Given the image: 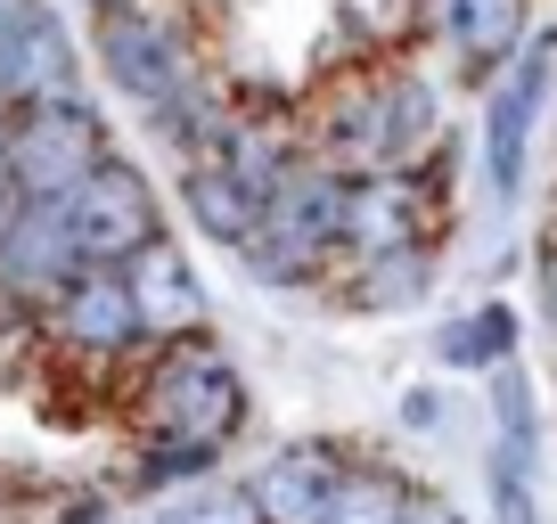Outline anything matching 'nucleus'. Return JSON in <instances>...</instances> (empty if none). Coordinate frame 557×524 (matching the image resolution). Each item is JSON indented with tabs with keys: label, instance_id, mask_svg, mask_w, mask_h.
<instances>
[{
	"label": "nucleus",
	"instance_id": "f257e3e1",
	"mask_svg": "<svg viewBox=\"0 0 557 524\" xmlns=\"http://www.w3.org/2000/svg\"><path fill=\"white\" fill-rule=\"evenodd\" d=\"M443 140V107H435V83L418 66H385L369 83H352L345 99L320 115L312 148L304 157L329 164L345 180H377V173H418Z\"/></svg>",
	"mask_w": 557,
	"mask_h": 524
},
{
	"label": "nucleus",
	"instance_id": "f03ea898",
	"mask_svg": "<svg viewBox=\"0 0 557 524\" xmlns=\"http://www.w3.org/2000/svg\"><path fill=\"white\" fill-rule=\"evenodd\" d=\"M246 426V377L222 352L197 345H164L139 377V435L148 451H189V459H222Z\"/></svg>",
	"mask_w": 557,
	"mask_h": 524
},
{
	"label": "nucleus",
	"instance_id": "7ed1b4c3",
	"mask_svg": "<svg viewBox=\"0 0 557 524\" xmlns=\"http://www.w3.org/2000/svg\"><path fill=\"white\" fill-rule=\"evenodd\" d=\"M90 58H99V74L139 107V115H173V107L206 83V66L189 58V41H181L148 0L99 9V17H90Z\"/></svg>",
	"mask_w": 557,
	"mask_h": 524
},
{
	"label": "nucleus",
	"instance_id": "20e7f679",
	"mask_svg": "<svg viewBox=\"0 0 557 524\" xmlns=\"http://www.w3.org/2000/svg\"><path fill=\"white\" fill-rule=\"evenodd\" d=\"M115 157L107 148V123L99 107L74 90V99H50V107H25L17 132H9V157H0V173H9V189H17V205H50V197L83 189L99 164Z\"/></svg>",
	"mask_w": 557,
	"mask_h": 524
},
{
	"label": "nucleus",
	"instance_id": "39448f33",
	"mask_svg": "<svg viewBox=\"0 0 557 524\" xmlns=\"http://www.w3.org/2000/svg\"><path fill=\"white\" fill-rule=\"evenodd\" d=\"M50 205H58V229L74 238V254H83V271H123L139 246L164 238L157 229V189H148V173L123 164V157H107L83 189L50 197Z\"/></svg>",
	"mask_w": 557,
	"mask_h": 524
},
{
	"label": "nucleus",
	"instance_id": "423d86ee",
	"mask_svg": "<svg viewBox=\"0 0 557 524\" xmlns=\"http://www.w3.org/2000/svg\"><path fill=\"white\" fill-rule=\"evenodd\" d=\"M557 90V34L524 41L517 58H508V74L484 90V180L492 197H517L524 189V164H533V132H541V107H549Z\"/></svg>",
	"mask_w": 557,
	"mask_h": 524
},
{
	"label": "nucleus",
	"instance_id": "0eeeda50",
	"mask_svg": "<svg viewBox=\"0 0 557 524\" xmlns=\"http://www.w3.org/2000/svg\"><path fill=\"white\" fill-rule=\"evenodd\" d=\"M123 287H132V312H139V345L164 352V345H197L213 320V296L206 279H197V262L181 254L173 238L139 246L132 262H123Z\"/></svg>",
	"mask_w": 557,
	"mask_h": 524
},
{
	"label": "nucleus",
	"instance_id": "6e6552de",
	"mask_svg": "<svg viewBox=\"0 0 557 524\" xmlns=\"http://www.w3.org/2000/svg\"><path fill=\"white\" fill-rule=\"evenodd\" d=\"M418 17L459 58L468 83H500L508 58L533 41V0H418Z\"/></svg>",
	"mask_w": 557,
	"mask_h": 524
},
{
	"label": "nucleus",
	"instance_id": "1a4fd4ad",
	"mask_svg": "<svg viewBox=\"0 0 557 524\" xmlns=\"http://www.w3.org/2000/svg\"><path fill=\"white\" fill-rule=\"evenodd\" d=\"M74 279H83V254L58 229V205H17L0 229V296L17 312H50Z\"/></svg>",
	"mask_w": 557,
	"mask_h": 524
},
{
	"label": "nucleus",
	"instance_id": "9d476101",
	"mask_svg": "<svg viewBox=\"0 0 557 524\" xmlns=\"http://www.w3.org/2000/svg\"><path fill=\"white\" fill-rule=\"evenodd\" d=\"M345 467L352 459L336 451V442H278V451L246 475V500H255L262 524H320L329 500H336V484H345Z\"/></svg>",
	"mask_w": 557,
	"mask_h": 524
},
{
	"label": "nucleus",
	"instance_id": "9b49d317",
	"mask_svg": "<svg viewBox=\"0 0 557 524\" xmlns=\"http://www.w3.org/2000/svg\"><path fill=\"white\" fill-rule=\"evenodd\" d=\"M83 90V58H74V34L50 17V0H41L25 25L0 34V99L17 107H50V99H74Z\"/></svg>",
	"mask_w": 557,
	"mask_h": 524
},
{
	"label": "nucleus",
	"instance_id": "f8f14e48",
	"mask_svg": "<svg viewBox=\"0 0 557 524\" xmlns=\"http://www.w3.org/2000/svg\"><path fill=\"white\" fill-rule=\"evenodd\" d=\"M401 246H435V238H426V173L352 180V205H345V271H352V262H377V254H401Z\"/></svg>",
	"mask_w": 557,
	"mask_h": 524
},
{
	"label": "nucleus",
	"instance_id": "ddd939ff",
	"mask_svg": "<svg viewBox=\"0 0 557 524\" xmlns=\"http://www.w3.org/2000/svg\"><path fill=\"white\" fill-rule=\"evenodd\" d=\"M41 328L58 336L66 352H90V361H115V352L139 345V312H132V287L123 271H83L66 296L41 312Z\"/></svg>",
	"mask_w": 557,
	"mask_h": 524
},
{
	"label": "nucleus",
	"instance_id": "4468645a",
	"mask_svg": "<svg viewBox=\"0 0 557 524\" xmlns=\"http://www.w3.org/2000/svg\"><path fill=\"white\" fill-rule=\"evenodd\" d=\"M345 205H352V180L329 173V164L296 157V173L271 189V213H262V229H278V238L312 246L320 262H345Z\"/></svg>",
	"mask_w": 557,
	"mask_h": 524
},
{
	"label": "nucleus",
	"instance_id": "2eb2a0df",
	"mask_svg": "<svg viewBox=\"0 0 557 524\" xmlns=\"http://www.w3.org/2000/svg\"><path fill=\"white\" fill-rule=\"evenodd\" d=\"M181 205H189V222L206 229L213 246H230V254H246L262 229V213H271V197L255 189V180H238L222 157L189 164V180H181Z\"/></svg>",
	"mask_w": 557,
	"mask_h": 524
},
{
	"label": "nucleus",
	"instance_id": "dca6fc26",
	"mask_svg": "<svg viewBox=\"0 0 557 524\" xmlns=\"http://www.w3.org/2000/svg\"><path fill=\"white\" fill-rule=\"evenodd\" d=\"M517 303H475L468 320H451V328L435 336V352H443V369H475V377H492V369H508L517 361Z\"/></svg>",
	"mask_w": 557,
	"mask_h": 524
},
{
	"label": "nucleus",
	"instance_id": "f3484780",
	"mask_svg": "<svg viewBox=\"0 0 557 524\" xmlns=\"http://www.w3.org/2000/svg\"><path fill=\"white\" fill-rule=\"evenodd\" d=\"M484 394H492V419H500V451H492V467L533 475V442H541V402H533V377H524V369L508 361V369H492V377H484Z\"/></svg>",
	"mask_w": 557,
	"mask_h": 524
},
{
	"label": "nucleus",
	"instance_id": "a211bd4d",
	"mask_svg": "<svg viewBox=\"0 0 557 524\" xmlns=\"http://www.w3.org/2000/svg\"><path fill=\"white\" fill-rule=\"evenodd\" d=\"M426 287H435V246H401V254L352 262V303H369V312H410Z\"/></svg>",
	"mask_w": 557,
	"mask_h": 524
},
{
	"label": "nucleus",
	"instance_id": "6ab92c4d",
	"mask_svg": "<svg viewBox=\"0 0 557 524\" xmlns=\"http://www.w3.org/2000/svg\"><path fill=\"white\" fill-rule=\"evenodd\" d=\"M410 500H418L410 475H394V467H345V484H336V500H329V516H320V524H401V516H410Z\"/></svg>",
	"mask_w": 557,
	"mask_h": 524
},
{
	"label": "nucleus",
	"instance_id": "aec40b11",
	"mask_svg": "<svg viewBox=\"0 0 557 524\" xmlns=\"http://www.w3.org/2000/svg\"><path fill=\"white\" fill-rule=\"evenodd\" d=\"M246 279L255 287H312V279H329V262L312 254V246H296V238H278V229H255V246H246Z\"/></svg>",
	"mask_w": 557,
	"mask_h": 524
},
{
	"label": "nucleus",
	"instance_id": "412c9836",
	"mask_svg": "<svg viewBox=\"0 0 557 524\" xmlns=\"http://www.w3.org/2000/svg\"><path fill=\"white\" fill-rule=\"evenodd\" d=\"M148 524H262V516H255V500H246V484H213L206 475V484L173 491Z\"/></svg>",
	"mask_w": 557,
	"mask_h": 524
},
{
	"label": "nucleus",
	"instance_id": "4be33fe9",
	"mask_svg": "<svg viewBox=\"0 0 557 524\" xmlns=\"http://www.w3.org/2000/svg\"><path fill=\"white\" fill-rule=\"evenodd\" d=\"M492 508H500V524H533V491H524V475L492 467Z\"/></svg>",
	"mask_w": 557,
	"mask_h": 524
},
{
	"label": "nucleus",
	"instance_id": "5701e85b",
	"mask_svg": "<svg viewBox=\"0 0 557 524\" xmlns=\"http://www.w3.org/2000/svg\"><path fill=\"white\" fill-rule=\"evenodd\" d=\"M401 524H459V508H451V500H435V491H418Z\"/></svg>",
	"mask_w": 557,
	"mask_h": 524
},
{
	"label": "nucleus",
	"instance_id": "b1692460",
	"mask_svg": "<svg viewBox=\"0 0 557 524\" xmlns=\"http://www.w3.org/2000/svg\"><path fill=\"white\" fill-rule=\"evenodd\" d=\"M541 312H549V336H557V246H549V262H541Z\"/></svg>",
	"mask_w": 557,
	"mask_h": 524
},
{
	"label": "nucleus",
	"instance_id": "393cba45",
	"mask_svg": "<svg viewBox=\"0 0 557 524\" xmlns=\"http://www.w3.org/2000/svg\"><path fill=\"white\" fill-rule=\"evenodd\" d=\"M9 132H17V107L0 99V157H9Z\"/></svg>",
	"mask_w": 557,
	"mask_h": 524
},
{
	"label": "nucleus",
	"instance_id": "a878e982",
	"mask_svg": "<svg viewBox=\"0 0 557 524\" xmlns=\"http://www.w3.org/2000/svg\"><path fill=\"white\" fill-rule=\"evenodd\" d=\"M9 213H17V189H9V173H0V229H9Z\"/></svg>",
	"mask_w": 557,
	"mask_h": 524
},
{
	"label": "nucleus",
	"instance_id": "bb28decb",
	"mask_svg": "<svg viewBox=\"0 0 557 524\" xmlns=\"http://www.w3.org/2000/svg\"><path fill=\"white\" fill-rule=\"evenodd\" d=\"M99 9H123V0H90V17H99Z\"/></svg>",
	"mask_w": 557,
	"mask_h": 524
}]
</instances>
